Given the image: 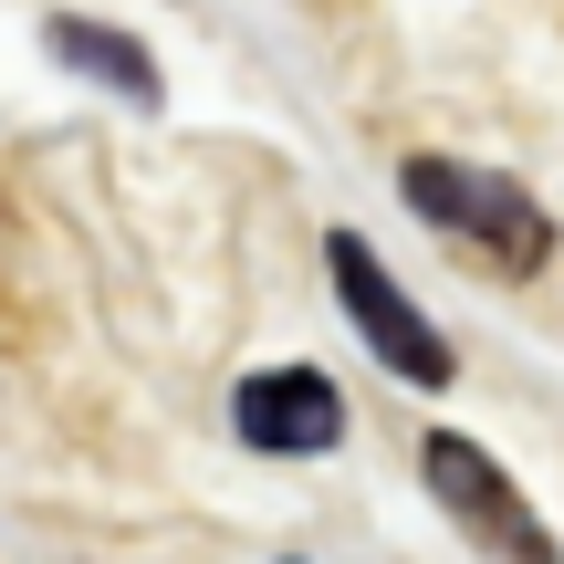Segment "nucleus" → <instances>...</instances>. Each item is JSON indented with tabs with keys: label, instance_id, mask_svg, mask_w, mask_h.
<instances>
[{
	"label": "nucleus",
	"instance_id": "nucleus-1",
	"mask_svg": "<svg viewBox=\"0 0 564 564\" xmlns=\"http://www.w3.org/2000/svg\"><path fill=\"white\" fill-rule=\"evenodd\" d=\"M408 209H419L429 230H449V241H481L502 272H544L554 251V220L523 199L512 178H491V167H460V158H408L398 167Z\"/></svg>",
	"mask_w": 564,
	"mask_h": 564
},
{
	"label": "nucleus",
	"instance_id": "nucleus-2",
	"mask_svg": "<svg viewBox=\"0 0 564 564\" xmlns=\"http://www.w3.org/2000/svg\"><path fill=\"white\" fill-rule=\"evenodd\" d=\"M324 272H335V293H345V324L377 345V366H398L408 387H449V377H460L449 335H440V324H429L419 303L398 293V272H387L377 251L356 241V230H335V241H324Z\"/></svg>",
	"mask_w": 564,
	"mask_h": 564
},
{
	"label": "nucleus",
	"instance_id": "nucleus-3",
	"mask_svg": "<svg viewBox=\"0 0 564 564\" xmlns=\"http://www.w3.org/2000/svg\"><path fill=\"white\" fill-rule=\"evenodd\" d=\"M419 470H429V491H440L449 512H460V533H481L502 564H554V533L533 523V502L502 481V460H491L481 440H460V429H440V440L419 449Z\"/></svg>",
	"mask_w": 564,
	"mask_h": 564
},
{
	"label": "nucleus",
	"instance_id": "nucleus-4",
	"mask_svg": "<svg viewBox=\"0 0 564 564\" xmlns=\"http://www.w3.org/2000/svg\"><path fill=\"white\" fill-rule=\"evenodd\" d=\"M230 429H241L262 460H314V449L345 440V398L324 366H262V377H241V398H230Z\"/></svg>",
	"mask_w": 564,
	"mask_h": 564
},
{
	"label": "nucleus",
	"instance_id": "nucleus-5",
	"mask_svg": "<svg viewBox=\"0 0 564 564\" xmlns=\"http://www.w3.org/2000/svg\"><path fill=\"white\" fill-rule=\"evenodd\" d=\"M53 53L74 63V74H95V84H116L126 105H158L167 84H158V63L137 53L126 32H105V21H53Z\"/></svg>",
	"mask_w": 564,
	"mask_h": 564
}]
</instances>
